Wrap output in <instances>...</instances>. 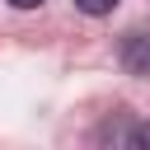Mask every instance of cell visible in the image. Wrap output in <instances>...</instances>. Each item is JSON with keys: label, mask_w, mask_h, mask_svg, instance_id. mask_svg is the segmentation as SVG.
Masks as SVG:
<instances>
[{"label": "cell", "mask_w": 150, "mask_h": 150, "mask_svg": "<svg viewBox=\"0 0 150 150\" xmlns=\"http://www.w3.org/2000/svg\"><path fill=\"white\" fill-rule=\"evenodd\" d=\"M117 56H122V66L131 75H150V33H127Z\"/></svg>", "instance_id": "cell-1"}, {"label": "cell", "mask_w": 150, "mask_h": 150, "mask_svg": "<svg viewBox=\"0 0 150 150\" xmlns=\"http://www.w3.org/2000/svg\"><path fill=\"white\" fill-rule=\"evenodd\" d=\"M122 0H75V9L80 14H89V19H103V14H112Z\"/></svg>", "instance_id": "cell-2"}, {"label": "cell", "mask_w": 150, "mask_h": 150, "mask_svg": "<svg viewBox=\"0 0 150 150\" xmlns=\"http://www.w3.org/2000/svg\"><path fill=\"white\" fill-rule=\"evenodd\" d=\"M131 145H150V122L145 127H131Z\"/></svg>", "instance_id": "cell-3"}, {"label": "cell", "mask_w": 150, "mask_h": 150, "mask_svg": "<svg viewBox=\"0 0 150 150\" xmlns=\"http://www.w3.org/2000/svg\"><path fill=\"white\" fill-rule=\"evenodd\" d=\"M9 5H14V9H38L42 0H9Z\"/></svg>", "instance_id": "cell-4"}]
</instances>
